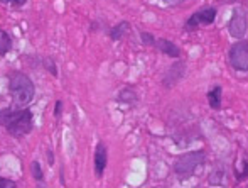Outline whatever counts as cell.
<instances>
[{
  "mask_svg": "<svg viewBox=\"0 0 248 188\" xmlns=\"http://www.w3.org/2000/svg\"><path fill=\"white\" fill-rule=\"evenodd\" d=\"M128 31V24L127 22H124V24H118L117 27H115L113 31H111V37H113L115 41L117 39H120V36H124L125 33Z\"/></svg>",
  "mask_w": 248,
  "mask_h": 188,
  "instance_id": "obj_11",
  "label": "cell"
},
{
  "mask_svg": "<svg viewBox=\"0 0 248 188\" xmlns=\"http://www.w3.org/2000/svg\"><path fill=\"white\" fill-rule=\"evenodd\" d=\"M107 161H108L107 149H105V146L100 142L95 151V171L98 176H103V171H105V168H107Z\"/></svg>",
  "mask_w": 248,
  "mask_h": 188,
  "instance_id": "obj_7",
  "label": "cell"
},
{
  "mask_svg": "<svg viewBox=\"0 0 248 188\" xmlns=\"http://www.w3.org/2000/svg\"><path fill=\"white\" fill-rule=\"evenodd\" d=\"M216 17V10L215 9H202L198 10L196 14H193L189 20L186 22V29H194L196 26H201V24H213Z\"/></svg>",
  "mask_w": 248,
  "mask_h": 188,
  "instance_id": "obj_6",
  "label": "cell"
},
{
  "mask_svg": "<svg viewBox=\"0 0 248 188\" xmlns=\"http://www.w3.org/2000/svg\"><path fill=\"white\" fill-rule=\"evenodd\" d=\"M230 65L233 66L238 71H248V43L242 41V43H236L230 50Z\"/></svg>",
  "mask_w": 248,
  "mask_h": 188,
  "instance_id": "obj_4",
  "label": "cell"
},
{
  "mask_svg": "<svg viewBox=\"0 0 248 188\" xmlns=\"http://www.w3.org/2000/svg\"><path fill=\"white\" fill-rule=\"evenodd\" d=\"M32 173H34V178L36 180H43V170H41V166L37 161L32 163Z\"/></svg>",
  "mask_w": 248,
  "mask_h": 188,
  "instance_id": "obj_12",
  "label": "cell"
},
{
  "mask_svg": "<svg viewBox=\"0 0 248 188\" xmlns=\"http://www.w3.org/2000/svg\"><path fill=\"white\" fill-rule=\"evenodd\" d=\"M10 48H12V39H10V36L5 33V31L0 29V56L9 53Z\"/></svg>",
  "mask_w": 248,
  "mask_h": 188,
  "instance_id": "obj_10",
  "label": "cell"
},
{
  "mask_svg": "<svg viewBox=\"0 0 248 188\" xmlns=\"http://www.w3.org/2000/svg\"><path fill=\"white\" fill-rule=\"evenodd\" d=\"M0 188H16V183L10 182V180L0 178Z\"/></svg>",
  "mask_w": 248,
  "mask_h": 188,
  "instance_id": "obj_13",
  "label": "cell"
},
{
  "mask_svg": "<svg viewBox=\"0 0 248 188\" xmlns=\"http://www.w3.org/2000/svg\"><path fill=\"white\" fill-rule=\"evenodd\" d=\"M155 46L159 48L164 54H167V56H170V58H177L181 54L179 48H177L176 44L170 43V41H167V39H157Z\"/></svg>",
  "mask_w": 248,
  "mask_h": 188,
  "instance_id": "obj_8",
  "label": "cell"
},
{
  "mask_svg": "<svg viewBox=\"0 0 248 188\" xmlns=\"http://www.w3.org/2000/svg\"><path fill=\"white\" fill-rule=\"evenodd\" d=\"M0 124L16 137H22L32 129V112L29 109L0 110Z\"/></svg>",
  "mask_w": 248,
  "mask_h": 188,
  "instance_id": "obj_1",
  "label": "cell"
},
{
  "mask_svg": "<svg viewBox=\"0 0 248 188\" xmlns=\"http://www.w3.org/2000/svg\"><path fill=\"white\" fill-rule=\"evenodd\" d=\"M202 161H204V153L202 151L187 153V154L181 156V158L177 159V163L174 165V171H176L181 178H186V176L193 175L194 170H196Z\"/></svg>",
  "mask_w": 248,
  "mask_h": 188,
  "instance_id": "obj_3",
  "label": "cell"
},
{
  "mask_svg": "<svg viewBox=\"0 0 248 188\" xmlns=\"http://www.w3.org/2000/svg\"><path fill=\"white\" fill-rule=\"evenodd\" d=\"M208 100H209L211 109L218 110L219 107H221V88H219V86H215V88L208 93Z\"/></svg>",
  "mask_w": 248,
  "mask_h": 188,
  "instance_id": "obj_9",
  "label": "cell"
},
{
  "mask_svg": "<svg viewBox=\"0 0 248 188\" xmlns=\"http://www.w3.org/2000/svg\"><path fill=\"white\" fill-rule=\"evenodd\" d=\"M228 31L233 37L236 39H242L247 33V16L242 9H236L235 14H233L232 20L228 24Z\"/></svg>",
  "mask_w": 248,
  "mask_h": 188,
  "instance_id": "obj_5",
  "label": "cell"
},
{
  "mask_svg": "<svg viewBox=\"0 0 248 188\" xmlns=\"http://www.w3.org/2000/svg\"><path fill=\"white\" fill-rule=\"evenodd\" d=\"M9 92L14 105L26 107L34 99V83L27 75L20 71H14L9 75Z\"/></svg>",
  "mask_w": 248,
  "mask_h": 188,
  "instance_id": "obj_2",
  "label": "cell"
},
{
  "mask_svg": "<svg viewBox=\"0 0 248 188\" xmlns=\"http://www.w3.org/2000/svg\"><path fill=\"white\" fill-rule=\"evenodd\" d=\"M142 39H144V43H145V44H155V41H154V36H152V34L142 33Z\"/></svg>",
  "mask_w": 248,
  "mask_h": 188,
  "instance_id": "obj_14",
  "label": "cell"
}]
</instances>
